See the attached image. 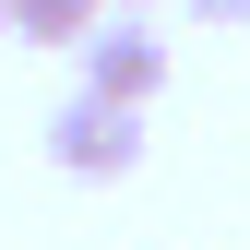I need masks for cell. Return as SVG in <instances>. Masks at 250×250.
I'll return each instance as SVG.
<instances>
[{
  "label": "cell",
  "instance_id": "6da1fadb",
  "mask_svg": "<svg viewBox=\"0 0 250 250\" xmlns=\"http://www.w3.org/2000/svg\"><path fill=\"white\" fill-rule=\"evenodd\" d=\"M48 155H60V179H131L143 167V107H107V96H60L48 107Z\"/></svg>",
  "mask_w": 250,
  "mask_h": 250
},
{
  "label": "cell",
  "instance_id": "7a4b0ae2",
  "mask_svg": "<svg viewBox=\"0 0 250 250\" xmlns=\"http://www.w3.org/2000/svg\"><path fill=\"white\" fill-rule=\"evenodd\" d=\"M72 60H83V96H107V107H155L167 96V36H155L143 12H107Z\"/></svg>",
  "mask_w": 250,
  "mask_h": 250
},
{
  "label": "cell",
  "instance_id": "3957f363",
  "mask_svg": "<svg viewBox=\"0 0 250 250\" xmlns=\"http://www.w3.org/2000/svg\"><path fill=\"white\" fill-rule=\"evenodd\" d=\"M0 12H12L24 48H83V36L107 24V0H0Z\"/></svg>",
  "mask_w": 250,
  "mask_h": 250
},
{
  "label": "cell",
  "instance_id": "277c9868",
  "mask_svg": "<svg viewBox=\"0 0 250 250\" xmlns=\"http://www.w3.org/2000/svg\"><path fill=\"white\" fill-rule=\"evenodd\" d=\"M191 24H250V0H179Z\"/></svg>",
  "mask_w": 250,
  "mask_h": 250
},
{
  "label": "cell",
  "instance_id": "5b68a950",
  "mask_svg": "<svg viewBox=\"0 0 250 250\" xmlns=\"http://www.w3.org/2000/svg\"><path fill=\"white\" fill-rule=\"evenodd\" d=\"M107 12H155V0H107Z\"/></svg>",
  "mask_w": 250,
  "mask_h": 250
},
{
  "label": "cell",
  "instance_id": "8992f818",
  "mask_svg": "<svg viewBox=\"0 0 250 250\" xmlns=\"http://www.w3.org/2000/svg\"><path fill=\"white\" fill-rule=\"evenodd\" d=\"M0 36H12V12H0Z\"/></svg>",
  "mask_w": 250,
  "mask_h": 250
}]
</instances>
